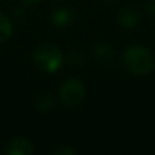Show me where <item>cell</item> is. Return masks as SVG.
I'll return each instance as SVG.
<instances>
[{
	"label": "cell",
	"instance_id": "cell-12",
	"mask_svg": "<svg viewBox=\"0 0 155 155\" xmlns=\"http://www.w3.org/2000/svg\"><path fill=\"white\" fill-rule=\"evenodd\" d=\"M105 2H110V0H105Z\"/></svg>",
	"mask_w": 155,
	"mask_h": 155
},
{
	"label": "cell",
	"instance_id": "cell-4",
	"mask_svg": "<svg viewBox=\"0 0 155 155\" xmlns=\"http://www.w3.org/2000/svg\"><path fill=\"white\" fill-rule=\"evenodd\" d=\"M33 153V144L25 137H15L7 144L5 154L10 155H30Z\"/></svg>",
	"mask_w": 155,
	"mask_h": 155
},
{
	"label": "cell",
	"instance_id": "cell-6",
	"mask_svg": "<svg viewBox=\"0 0 155 155\" xmlns=\"http://www.w3.org/2000/svg\"><path fill=\"white\" fill-rule=\"evenodd\" d=\"M74 19V12L70 8H59L53 12L52 15V22L54 26L57 27H65L72 22Z\"/></svg>",
	"mask_w": 155,
	"mask_h": 155
},
{
	"label": "cell",
	"instance_id": "cell-10",
	"mask_svg": "<svg viewBox=\"0 0 155 155\" xmlns=\"http://www.w3.org/2000/svg\"><path fill=\"white\" fill-rule=\"evenodd\" d=\"M146 11H147L148 16H151V18H155V0H151V2H148L147 7H146Z\"/></svg>",
	"mask_w": 155,
	"mask_h": 155
},
{
	"label": "cell",
	"instance_id": "cell-1",
	"mask_svg": "<svg viewBox=\"0 0 155 155\" xmlns=\"http://www.w3.org/2000/svg\"><path fill=\"white\" fill-rule=\"evenodd\" d=\"M124 64L136 75H146L154 68V56L147 48L131 46L124 53Z\"/></svg>",
	"mask_w": 155,
	"mask_h": 155
},
{
	"label": "cell",
	"instance_id": "cell-11",
	"mask_svg": "<svg viewBox=\"0 0 155 155\" xmlns=\"http://www.w3.org/2000/svg\"><path fill=\"white\" fill-rule=\"evenodd\" d=\"M22 2H23L25 4H35V3H38L40 0H22Z\"/></svg>",
	"mask_w": 155,
	"mask_h": 155
},
{
	"label": "cell",
	"instance_id": "cell-7",
	"mask_svg": "<svg viewBox=\"0 0 155 155\" xmlns=\"http://www.w3.org/2000/svg\"><path fill=\"white\" fill-rule=\"evenodd\" d=\"M94 57L98 61L107 63L113 57V49L110 48L109 44H98L95 46V49H94Z\"/></svg>",
	"mask_w": 155,
	"mask_h": 155
},
{
	"label": "cell",
	"instance_id": "cell-2",
	"mask_svg": "<svg viewBox=\"0 0 155 155\" xmlns=\"http://www.w3.org/2000/svg\"><path fill=\"white\" fill-rule=\"evenodd\" d=\"M63 53L54 45H42L34 52V63L45 72H56L63 64Z\"/></svg>",
	"mask_w": 155,
	"mask_h": 155
},
{
	"label": "cell",
	"instance_id": "cell-5",
	"mask_svg": "<svg viewBox=\"0 0 155 155\" xmlns=\"http://www.w3.org/2000/svg\"><path fill=\"white\" fill-rule=\"evenodd\" d=\"M140 15L136 10L134 8H127L118 16V25L123 27H128V29H132L135 27L137 23H139Z\"/></svg>",
	"mask_w": 155,
	"mask_h": 155
},
{
	"label": "cell",
	"instance_id": "cell-9",
	"mask_svg": "<svg viewBox=\"0 0 155 155\" xmlns=\"http://www.w3.org/2000/svg\"><path fill=\"white\" fill-rule=\"evenodd\" d=\"M38 106H40L42 110H49L52 106H53V99H52L49 95L42 97V99L38 102Z\"/></svg>",
	"mask_w": 155,
	"mask_h": 155
},
{
	"label": "cell",
	"instance_id": "cell-3",
	"mask_svg": "<svg viewBox=\"0 0 155 155\" xmlns=\"http://www.w3.org/2000/svg\"><path fill=\"white\" fill-rule=\"evenodd\" d=\"M60 99L64 105L68 106H76L82 104L84 98V84L78 79H70L60 87Z\"/></svg>",
	"mask_w": 155,
	"mask_h": 155
},
{
	"label": "cell",
	"instance_id": "cell-8",
	"mask_svg": "<svg viewBox=\"0 0 155 155\" xmlns=\"http://www.w3.org/2000/svg\"><path fill=\"white\" fill-rule=\"evenodd\" d=\"M12 34V25L10 19L0 12V42H4Z\"/></svg>",
	"mask_w": 155,
	"mask_h": 155
}]
</instances>
